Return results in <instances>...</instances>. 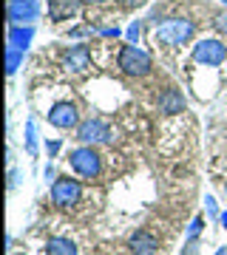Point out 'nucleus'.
Masks as SVG:
<instances>
[{
  "mask_svg": "<svg viewBox=\"0 0 227 255\" xmlns=\"http://www.w3.org/2000/svg\"><path fill=\"white\" fill-rule=\"evenodd\" d=\"M26 150L37 153V136H34V122H28V136H26Z\"/></svg>",
  "mask_w": 227,
  "mask_h": 255,
  "instance_id": "15",
  "label": "nucleus"
},
{
  "mask_svg": "<svg viewBox=\"0 0 227 255\" xmlns=\"http://www.w3.org/2000/svg\"><path fill=\"white\" fill-rule=\"evenodd\" d=\"M71 167L74 173H80L82 179H97L102 173V156L94 150V145H82L77 150H71Z\"/></svg>",
  "mask_w": 227,
  "mask_h": 255,
  "instance_id": "1",
  "label": "nucleus"
},
{
  "mask_svg": "<svg viewBox=\"0 0 227 255\" xmlns=\"http://www.w3.org/2000/svg\"><path fill=\"white\" fill-rule=\"evenodd\" d=\"M128 250L134 255H156L159 253V241H156L154 233L148 230H136L134 236L128 238Z\"/></svg>",
  "mask_w": 227,
  "mask_h": 255,
  "instance_id": "8",
  "label": "nucleus"
},
{
  "mask_svg": "<svg viewBox=\"0 0 227 255\" xmlns=\"http://www.w3.org/2000/svg\"><path fill=\"white\" fill-rule=\"evenodd\" d=\"M20 57H23V51H14V48H9V74H14V68H17Z\"/></svg>",
  "mask_w": 227,
  "mask_h": 255,
  "instance_id": "17",
  "label": "nucleus"
},
{
  "mask_svg": "<svg viewBox=\"0 0 227 255\" xmlns=\"http://www.w3.org/2000/svg\"><path fill=\"white\" fill-rule=\"evenodd\" d=\"M88 60H91V54H88V48L85 46H74L68 54H65V68L68 71H85L88 68Z\"/></svg>",
  "mask_w": 227,
  "mask_h": 255,
  "instance_id": "12",
  "label": "nucleus"
},
{
  "mask_svg": "<svg viewBox=\"0 0 227 255\" xmlns=\"http://www.w3.org/2000/svg\"><path fill=\"white\" fill-rule=\"evenodd\" d=\"M37 17V0H9V20L17 23H31Z\"/></svg>",
  "mask_w": 227,
  "mask_h": 255,
  "instance_id": "9",
  "label": "nucleus"
},
{
  "mask_svg": "<svg viewBox=\"0 0 227 255\" xmlns=\"http://www.w3.org/2000/svg\"><path fill=\"white\" fill-rule=\"evenodd\" d=\"M119 68L128 74V77H145L151 74V57L136 46H125L119 51Z\"/></svg>",
  "mask_w": 227,
  "mask_h": 255,
  "instance_id": "3",
  "label": "nucleus"
},
{
  "mask_svg": "<svg viewBox=\"0 0 227 255\" xmlns=\"http://www.w3.org/2000/svg\"><path fill=\"white\" fill-rule=\"evenodd\" d=\"M225 193H227V182H225Z\"/></svg>",
  "mask_w": 227,
  "mask_h": 255,
  "instance_id": "26",
  "label": "nucleus"
},
{
  "mask_svg": "<svg viewBox=\"0 0 227 255\" xmlns=\"http://www.w3.org/2000/svg\"><path fill=\"white\" fill-rule=\"evenodd\" d=\"M193 37V23L191 20H165L162 26L156 28V40H162L168 46H182V43H188Z\"/></svg>",
  "mask_w": 227,
  "mask_h": 255,
  "instance_id": "2",
  "label": "nucleus"
},
{
  "mask_svg": "<svg viewBox=\"0 0 227 255\" xmlns=\"http://www.w3.org/2000/svg\"><path fill=\"white\" fill-rule=\"evenodd\" d=\"M216 20H219L216 26H219V28H222V31H227V14H219V17H216Z\"/></svg>",
  "mask_w": 227,
  "mask_h": 255,
  "instance_id": "20",
  "label": "nucleus"
},
{
  "mask_svg": "<svg viewBox=\"0 0 227 255\" xmlns=\"http://www.w3.org/2000/svg\"><path fill=\"white\" fill-rule=\"evenodd\" d=\"M28 40H31V28L11 26V31H9V48H14V51H26Z\"/></svg>",
  "mask_w": 227,
  "mask_h": 255,
  "instance_id": "13",
  "label": "nucleus"
},
{
  "mask_svg": "<svg viewBox=\"0 0 227 255\" xmlns=\"http://www.w3.org/2000/svg\"><path fill=\"white\" fill-rule=\"evenodd\" d=\"M88 3H102V0H88Z\"/></svg>",
  "mask_w": 227,
  "mask_h": 255,
  "instance_id": "25",
  "label": "nucleus"
},
{
  "mask_svg": "<svg viewBox=\"0 0 227 255\" xmlns=\"http://www.w3.org/2000/svg\"><path fill=\"white\" fill-rule=\"evenodd\" d=\"M77 11H80V0H48V17L54 23L74 17Z\"/></svg>",
  "mask_w": 227,
  "mask_h": 255,
  "instance_id": "10",
  "label": "nucleus"
},
{
  "mask_svg": "<svg viewBox=\"0 0 227 255\" xmlns=\"http://www.w3.org/2000/svg\"><path fill=\"white\" fill-rule=\"evenodd\" d=\"M202 224H205V219H193V224L188 227V238H191V241H196V236H199Z\"/></svg>",
  "mask_w": 227,
  "mask_h": 255,
  "instance_id": "16",
  "label": "nucleus"
},
{
  "mask_svg": "<svg viewBox=\"0 0 227 255\" xmlns=\"http://www.w3.org/2000/svg\"><path fill=\"white\" fill-rule=\"evenodd\" d=\"M128 37H131V40H136V37H139V26H131V31H128Z\"/></svg>",
  "mask_w": 227,
  "mask_h": 255,
  "instance_id": "21",
  "label": "nucleus"
},
{
  "mask_svg": "<svg viewBox=\"0 0 227 255\" xmlns=\"http://www.w3.org/2000/svg\"><path fill=\"white\" fill-rule=\"evenodd\" d=\"M57 150H60V142H51V145H48V153L54 156V153H57Z\"/></svg>",
  "mask_w": 227,
  "mask_h": 255,
  "instance_id": "22",
  "label": "nucleus"
},
{
  "mask_svg": "<svg viewBox=\"0 0 227 255\" xmlns=\"http://www.w3.org/2000/svg\"><path fill=\"white\" fill-rule=\"evenodd\" d=\"M205 204H208V213H210V216H216V201H213V196H208V199H205Z\"/></svg>",
  "mask_w": 227,
  "mask_h": 255,
  "instance_id": "19",
  "label": "nucleus"
},
{
  "mask_svg": "<svg viewBox=\"0 0 227 255\" xmlns=\"http://www.w3.org/2000/svg\"><path fill=\"white\" fill-rule=\"evenodd\" d=\"M45 253L48 255H80L77 247H74V241H68V238H51L45 244Z\"/></svg>",
  "mask_w": 227,
  "mask_h": 255,
  "instance_id": "14",
  "label": "nucleus"
},
{
  "mask_svg": "<svg viewBox=\"0 0 227 255\" xmlns=\"http://www.w3.org/2000/svg\"><path fill=\"white\" fill-rule=\"evenodd\" d=\"M216 255H227V247H222V250H219V253Z\"/></svg>",
  "mask_w": 227,
  "mask_h": 255,
  "instance_id": "24",
  "label": "nucleus"
},
{
  "mask_svg": "<svg viewBox=\"0 0 227 255\" xmlns=\"http://www.w3.org/2000/svg\"><path fill=\"white\" fill-rule=\"evenodd\" d=\"M182 108H185V100H182V94L176 91V88H168V91L159 94V111L162 114H182Z\"/></svg>",
  "mask_w": 227,
  "mask_h": 255,
  "instance_id": "11",
  "label": "nucleus"
},
{
  "mask_svg": "<svg viewBox=\"0 0 227 255\" xmlns=\"http://www.w3.org/2000/svg\"><path fill=\"white\" fill-rule=\"evenodd\" d=\"M222 224H225V230H227V213H222Z\"/></svg>",
  "mask_w": 227,
  "mask_h": 255,
  "instance_id": "23",
  "label": "nucleus"
},
{
  "mask_svg": "<svg viewBox=\"0 0 227 255\" xmlns=\"http://www.w3.org/2000/svg\"><path fill=\"white\" fill-rule=\"evenodd\" d=\"M82 199V187L80 182H74V179H57L54 184H51V201H54L60 210H68V207H77Z\"/></svg>",
  "mask_w": 227,
  "mask_h": 255,
  "instance_id": "4",
  "label": "nucleus"
},
{
  "mask_svg": "<svg viewBox=\"0 0 227 255\" xmlns=\"http://www.w3.org/2000/svg\"><path fill=\"white\" fill-rule=\"evenodd\" d=\"M48 122H51L54 128H60V130L74 128L77 122H80L77 105H71V102H60V105H54V108H51V114H48Z\"/></svg>",
  "mask_w": 227,
  "mask_h": 255,
  "instance_id": "7",
  "label": "nucleus"
},
{
  "mask_svg": "<svg viewBox=\"0 0 227 255\" xmlns=\"http://www.w3.org/2000/svg\"><path fill=\"white\" fill-rule=\"evenodd\" d=\"M193 60L199 65H222L227 60V46H222L219 40H202L193 48Z\"/></svg>",
  "mask_w": 227,
  "mask_h": 255,
  "instance_id": "6",
  "label": "nucleus"
},
{
  "mask_svg": "<svg viewBox=\"0 0 227 255\" xmlns=\"http://www.w3.org/2000/svg\"><path fill=\"white\" fill-rule=\"evenodd\" d=\"M199 250H196V241H188L185 244V250H182V255H196Z\"/></svg>",
  "mask_w": 227,
  "mask_h": 255,
  "instance_id": "18",
  "label": "nucleus"
},
{
  "mask_svg": "<svg viewBox=\"0 0 227 255\" xmlns=\"http://www.w3.org/2000/svg\"><path fill=\"white\" fill-rule=\"evenodd\" d=\"M77 139L82 145H105V142L114 139V133H111V128L102 119H88V122H82L77 128Z\"/></svg>",
  "mask_w": 227,
  "mask_h": 255,
  "instance_id": "5",
  "label": "nucleus"
}]
</instances>
